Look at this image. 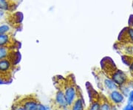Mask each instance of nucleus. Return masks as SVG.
Wrapping results in <instances>:
<instances>
[{
	"instance_id": "aec40b11",
	"label": "nucleus",
	"mask_w": 133,
	"mask_h": 110,
	"mask_svg": "<svg viewBox=\"0 0 133 110\" xmlns=\"http://www.w3.org/2000/svg\"><path fill=\"white\" fill-rule=\"evenodd\" d=\"M129 27L133 28V15H131L129 19Z\"/></svg>"
},
{
	"instance_id": "412c9836",
	"label": "nucleus",
	"mask_w": 133,
	"mask_h": 110,
	"mask_svg": "<svg viewBox=\"0 0 133 110\" xmlns=\"http://www.w3.org/2000/svg\"><path fill=\"white\" fill-rule=\"evenodd\" d=\"M129 71L131 72V75H132V76L133 77V60L132 61L131 64H129Z\"/></svg>"
},
{
	"instance_id": "4468645a",
	"label": "nucleus",
	"mask_w": 133,
	"mask_h": 110,
	"mask_svg": "<svg viewBox=\"0 0 133 110\" xmlns=\"http://www.w3.org/2000/svg\"><path fill=\"white\" fill-rule=\"evenodd\" d=\"M12 8V2L10 0H0V10L5 12L10 11Z\"/></svg>"
},
{
	"instance_id": "2eb2a0df",
	"label": "nucleus",
	"mask_w": 133,
	"mask_h": 110,
	"mask_svg": "<svg viewBox=\"0 0 133 110\" xmlns=\"http://www.w3.org/2000/svg\"><path fill=\"white\" fill-rule=\"evenodd\" d=\"M11 50L10 47H0V60L9 57Z\"/></svg>"
},
{
	"instance_id": "dca6fc26",
	"label": "nucleus",
	"mask_w": 133,
	"mask_h": 110,
	"mask_svg": "<svg viewBox=\"0 0 133 110\" xmlns=\"http://www.w3.org/2000/svg\"><path fill=\"white\" fill-rule=\"evenodd\" d=\"M11 110H26L24 106L22 105L18 101H16L11 108Z\"/></svg>"
},
{
	"instance_id": "20e7f679",
	"label": "nucleus",
	"mask_w": 133,
	"mask_h": 110,
	"mask_svg": "<svg viewBox=\"0 0 133 110\" xmlns=\"http://www.w3.org/2000/svg\"><path fill=\"white\" fill-rule=\"evenodd\" d=\"M14 65L8 58L0 60V75L5 82L6 81L5 77L9 76L10 72L14 69Z\"/></svg>"
},
{
	"instance_id": "9d476101",
	"label": "nucleus",
	"mask_w": 133,
	"mask_h": 110,
	"mask_svg": "<svg viewBox=\"0 0 133 110\" xmlns=\"http://www.w3.org/2000/svg\"><path fill=\"white\" fill-rule=\"evenodd\" d=\"M85 110H100V99L98 95H92L91 94V101L90 105Z\"/></svg>"
},
{
	"instance_id": "4be33fe9",
	"label": "nucleus",
	"mask_w": 133,
	"mask_h": 110,
	"mask_svg": "<svg viewBox=\"0 0 133 110\" xmlns=\"http://www.w3.org/2000/svg\"><path fill=\"white\" fill-rule=\"evenodd\" d=\"M3 83H5V81H4V80L2 79V78L1 75H0V84H3Z\"/></svg>"
},
{
	"instance_id": "f257e3e1",
	"label": "nucleus",
	"mask_w": 133,
	"mask_h": 110,
	"mask_svg": "<svg viewBox=\"0 0 133 110\" xmlns=\"http://www.w3.org/2000/svg\"><path fill=\"white\" fill-rule=\"evenodd\" d=\"M59 88H61L64 93L67 106L69 109L70 106L73 104V102L81 95L79 93V90L72 78H67L64 84Z\"/></svg>"
},
{
	"instance_id": "9b49d317",
	"label": "nucleus",
	"mask_w": 133,
	"mask_h": 110,
	"mask_svg": "<svg viewBox=\"0 0 133 110\" xmlns=\"http://www.w3.org/2000/svg\"><path fill=\"white\" fill-rule=\"evenodd\" d=\"M69 110H85L84 108V104L83 98L81 95L79 96L76 101L73 102V104H72L70 108L68 109Z\"/></svg>"
},
{
	"instance_id": "7ed1b4c3",
	"label": "nucleus",
	"mask_w": 133,
	"mask_h": 110,
	"mask_svg": "<svg viewBox=\"0 0 133 110\" xmlns=\"http://www.w3.org/2000/svg\"><path fill=\"white\" fill-rule=\"evenodd\" d=\"M109 78H110L118 87L127 84L129 82V78L127 73L118 69H115L113 72H111L109 75Z\"/></svg>"
},
{
	"instance_id": "f3484780",
	"label": "nucleus",
	"mask_w": 133,
	"mask_h": 110,
	"mask_svg": "<svg viewBox=\"0 0 133 110\" xmlns=\"http://www.w3.org/2000/svg\"><path fill=\"white\" fill-rule=\"evenodd\" d=\"M127 97H128V104H133V90H130Z\"/></svg>"
},
{
	"instance_id": "1a4fd4ad",
	"label": "nucleus",
	"mask_w": 133,
	"mask_h": 110,
	"mask_svg": "<svg viewBox=\"0 0 133 110\" xmlns=\"http://www.w3.org/2000/svg\"><path fill=\"white\" fill-rule=\"evenodd\" d=\"M101 84L104 85V86L105 87V89L107 90H109V92L118 89V86L116 85V84H115V82L113 81L110 78H109V77H108V78H107V77L104 78L103 81L101 80Z\"/></svg>"
},
{
	"instance_id": "5701e85b",
	"label": "nucleus",
	"mask_w": 133,
	"mask_h": 110,
	"mask_svg": "<svg viewBox=\"0 0 133 110\" xmlns=\"http://www.w3.org/2000/svg\"><path fill=\"white\" fill-rule=\"evenodd\" d=\"M131 48H132V52H131V56L133 57V44H131Z\"/></svg>"
},
{
	"instance_id": "0eeeda50",
	"label": "nucleus",
	"mask_w": 133,
	"mask_h": 110,
	"mask_svg": "<svg viewBox=\"0 0 133 110\" xmlns=\"http://www.w3.org/2000/svg\"><path fill=\"white\" fill-rule=\"evenodd\" d=\"M100 110H113L114 106L104 95H99Z\"/></svg>"
},
{
	"instance_id": "6ab92c4d",
	"label": "nucleus",
	"mask_w": 133,
	"mask_h": 110,
	"mask_svg": "<svg viewBox=\"0 0 133 110\" xmlns=\"http://www.w3.org/2000/svg\"><path fill=\"white\" fill-rule=\"evenodd\" d=\"M122 110H133V104H127V105L125 106Z\"/></svg>"
},
{
	"instance_id": "ddd939ff",
	"label": "nucleus",
	"mask_w": 133,
	"mask_h": 110,
	"mask_svg": "<svg viewBox=\"0 0 133 110\" xmlns=\"http://www.w3.org/2000/svg\"><path fill=\"white\" fill-rule=\"evenodd\" d=\"M12 30L13 29L10 23H0V34H11Z\"/></svg>"
},
{
	"instance_id": "f8f14e48",
	"label": "nucleus",
	"mask_w": 133,
	"mask_h": 110,
	"mask_svg": "<svg viewBox=\"0 0 133 110\" xmlns=\"http://www.w3.org/2000/svg\"><path fill=\"white\" fill-rule=\"evenodd\" d=\"M24 16L22 14V13L21 12H16L12 14V16L10 17V24L12 25H19L23 21Z\"/></svg>"
},
{
	"instance_id": "a211bd4d",
	"label": "nucleus",
	"mask_w": 133,
	"mask_h": 110,
	"mask_svg": "<svg viewBox=\"0 0 133 110\" xmlns=\"http://www.w3.org/2000/svg\"><path fill=\"white\" fill-rule=\"evenodd\" d=\"M39 110H52L51 106H44L43 104H40L39 106Z\"/></svg>"
},
{
	"instance_id": "39448f33",
	"label": "nucleus",
	"mask_w": 133,
	"mask_h": 110,
	"mask_svg": "<svg viewBox=\"0 0 133 110\" xmlns=\"http://www.w3.org/2000/svg\"><path fill=\"white\" fill-rule=\"evenodd\" d=\"M108 100L113 106H118L123 104L125 100V96L118 90L110 91L108 96Z\"/></svg>"
},
{
	"instance_id": "f03ea898",
	"label": "nucleus",
	"mask_w": 133,
	"mask_h": 110,
	"mask_svg": "<svg viewBox=\"0 0 133 110\" xmlns=\"http://www.w3.org/2000/svg\"><path fill=\"white\" fill-rule=\"evenodd\" d=\"M18 101L26 110H39V106L41 104L38 98L35 95L22 96L19 98Z\"/></svg>"
},
{
	"instance_id": "6e6552de",
	"label": "nucleus",
	"mask_w": 133,
	"mask_h": 110,
	"mask_svg": "<svg viewBox=\"0 0 133 110\" xmlns=\"http://www.w3.org/2000/svg\"><path fill=\"white\" fill-rule=\"evenodd\" d=\"M13 43L11 34H0V47H10Z\"/></svg>"
},
{
	"instance_id": "423d86ee",
	"label": "nucleus",
	"mask_w": 133,
	"mask_h": 110,
	"mask_svg": "<svg viewBox=\"0 0 133 110\" xmlns=\"http://www.w3.org/2000/svg\"><path fill=\"white\" fill-rule=\"evenodd\" d=\"M126 39L129 42V44H133V28L128 26L119 34L118 40H120V42L124 41Z\"/></svg>"
}]
</instances>
